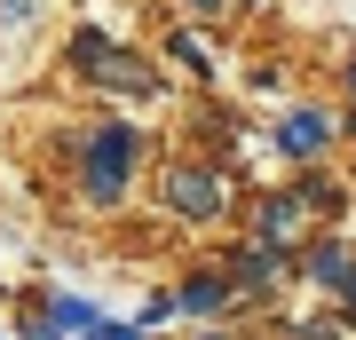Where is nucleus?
Wrapping results in <instances>:
<instances>
[{
  "instance_id": "7ed1b4c3",
  "label": "nucleus",
  "mask_w": 356,
  "mask_h": 340,
  "mask_svg": "<svg viewBox=\"0 0 356 340\" xmlns=\"http://www.w3.org/2000/svg\"><path fill=\"white\" fill-rule=\"evenodd\" d=\"M159 206H166L175 222L206 229V222L229 214V175H222L214 159H166V175H159Z\"/></svg>"
},
{
  "instance_id": "2eb2a0df",
  "label": "nucleus",
  "mask_w": 356,
  "mask_h": 340,
  "mask_svg": "<svg viewBox=\"0 0 356 340\" xmlns=\"http://www.w3.org/2000/svg\"><path fill=\"white\" fill-rule=\"evenodd\" d=\"M341 143L356 151V103H341Z\"/></svg>"
},
{
  "instance_id": "f03ea898",
  "label": "nucleus",
  "mask_w": 356,
  "mask_h": 340,
  "mask_svg": "<svg viewBox=\"0 0 356 340\" xmlns=\"http://www.w3.org/2000/svg\"><path fill=\"white\" fill-rule=\"evenodd\" d=\"M72 72L88 79V88L119 95V103H151V95H166L159 63H151V56H135V48H119L103 24H79V32H72Z\"/></svg>"
},
{
  "instance_id": "39448f33",
  "label": "nucleus",
  "mask_w": 356,
  "mask_h": 340,
  "mask_svg": "<svg viewBox=\"0 0 356 340\" xmlns=\"http://www.w3.org/2000/svg\"><path fill=\"white\" fill-rule=\"evenodd\" d=\"M222 277L238 285V301H269V293H285L293 285V253H277V245H229L222 253Z\"/></svg>"
},
{
  "instance_id": "f257e3e1",
  "label": "nucleus",
  "mask_w": 356,
  "mask_h": 340,
  "mask_svg": "<svg viewBox=\"0 0 356 340\" xmlns=\"http://www.w3.org/2000/svg\"><path fill=\"white\" fill-rule=\"evenodd\" d=\"M143 151H151V143H143L135 119H95L88 143H79V198H88L95 214H111L135 190V175H143Z\"/></svg>"
},
{
  "instance_id": "f8f14e48",
  "label": "nucleus",
  "mask_w": 356,
  "mask_h": 340,
  "mask_svg": "<svg viewBox=\"0 0 356 340\" xmlns=\"http://www.w3.org/2000/svg\"><path fill=\"white\" fill-rule=\"evenodd\" d=\"M79 340H151V332H135V325H119V316H103V325L79 332Z\"/></svg>"
},
{
  "instance_id": "6e6552de",
  "label": "nucleus",
  "mask_w": 356,
  "mask_h": 340,
  "mask_svg": "<svg viewBox=\"0 0 356 340\" xmlns=\"http://www.w3.org/2000/svg\"><path fill=\"white\" fill-rule=\"evenodd\" d=\"M40 316H48L64 340H79V332H95V325H103V309L88 301V293H56V285L40 293Z\"/></svg>"
},
{
  "instance_id": "1a4fd4ad",
  "label": "nucleus",
  "mask_w": 356,
  "mask_h": 340,
  "mask_svg": "<svg viewBox=\"0 0 356 340\" xmlns=\"http://www.w3.org/2000/svg\"><path fill=\"white\" fill-rule=\"evenodd\" d=\"M166 56H175V63H182L191 79H214V63H206V48H198L191 32H175V40H166Z\"/></svg>"
},
{
  "instance_id": "ddd939ff",
  "label": "nucleus",
  "mask_w": 356,
  "mask_h": 340,
  "mask_svg": "<svg viewBox=\"0 0 356 340\" xmlns=\"http://www.w3.org/2000/svg\"><path fill=\"white\" fill-rule=\"evenodd\" d=\"M182 8H191V16H214V24H222V16H238V0H182Z\"/></svg>"
},
{
  "instance_id": "20e7f679",
  "label": "nucleus",
  "mask_w": 356,
  "mask_h": 340,
  "mask_svg": "<svg viewBox=\"0 0 356 340\" xmlns=\"http://www.w3.org/2000/svg\"><path fill=\"white\" fill-rule=\"evenodd\" d=\"M269 143H277V159L285 166H325L332 151H341V111L332 103H285L277 111V127H269Z\"/></svg>"
},
{
  "instance_id": "dca6fc26",
  "label": "nucleus",
  "mask_w": 356,
  "mask_h": 340,
  "mask_svg": "<svg viewBox=\"0 0 356 340\" xmlns=\"http://www.w3.org/2000/svg\"><path fill=\"white\" fill-rule=\"evenodd\" d=\"M341 88H348V103H356V48H348V63H341Z\"/></svg>"
},
{
  "instance_id": "a211bd4d",
  "label": "nucleus",
  "mask_w": 356,
  "mask_h": 340,
  "mask_svg": "<svg viewBox=\"0 0 356 340\" xmlns=\"http://www.w3.org/2000/svg\"><path fill=\"white\" fill-rule=\"evenodd\" d=\"M238 8H254V0H238Z\"/></svg>"
},
{
  "instance_id": "f3484780",
  "label": "nucleus",
  "mask_w": 356,
  "mask_h": 340,
  "mask_svg": "<svg viewBox=\"0 0 356 340\" xmlns=\"http://www.w3.org/2000/svg\"><path fill=\"white\" fill-rule=\"evenodd\" d=\"M191 340H238V332H229V325H198Z\"/></svg>"
},
{
  "instance_id": "4468645a",
  "label": "nucleus",
  "mask_w": 356,
  "mask_h": 340,
  "mask_svg": "<svg viewBox=\"0 0 356 340\" xmlns=\"http://www.w3.org/2000/svg\"><path fill=\"white\" fill-rule=\"evenodd\" d=\"M24 340H64V332H56L48 316H24Z\"/></svg>"
},
{
  "instance_id": "9b49d317",
  "label": "nucleus",
  "mask_w": 356,
  "mask_h": 340,
  "mask_svg": "<svg viewBox=\"0 0 356 340\" xmlns=\"http://www.w3.org/2000/svg\"><path fill=\"white\" fill-rule=\"evenodd\" d=\"M332 325H341V332H356V269L341 277V293H332Z\"/></svg>"
},
{
  "instance_id": "423d86ee",
  "label": "nucleus",
  "mask_w": 356,
  "mask_h": 340,
  "mask_svg": "<svg viewBox=\"0 0 356 340\" xmlns=\"http://www.w3.org/2000/svg\"><path fill=\"white\" fill-rule=\"evenodd\" d=\"M166 293H175V316H182V325H222V316L238 309V285L222 277V261H198V269H182V277L166 285Z\"/></svg>"
},
{
  "instance_id": "0eeeda50",
  "label": "nucleus",
  "mask_w": 356,
  "mask_h": 340,
  "mask_svg": "<svg viewBox=\"0 0 356 340\" xmlns=\"http://www.w3.org/2000/svg\"><path fill=\"white\" fill-rule=\"evenodd\" d=\"M309 238V214H301V198L293 190H269V198L254 206V245H277V253H293Z\"/></svg>"
},
{
  "instance_id": "9d476101",
  "label": "nucleus",
  "mask_w": 356,
  "mask_h": 340,
  "mask_svg": "<svg viewBox=\"0 0 356 340\" xmlns=\"http://www.w3.org/2000/svg\"><path fill=\"white\" fill-rule=\"evenodd\" d=\"M159 325H175V293H166V285H159L151 301L135 309V332H159Z\"/></svg>"
}]
</instances>
